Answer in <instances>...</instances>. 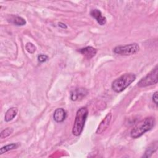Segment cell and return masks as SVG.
<instances>
[{"label":"cell","instance_id":"6da1fadb","mask_svg":"<svg viewBox=\"0 0 158 158\" xmlns=\"http://www.w3.org/2000/svg\"><path fill=\"white\" fill-rule=\"evenodd\" d=\"M156 120L152 117H148L138 122L130 131V136L133 138H138L146 132L151 130L155 125Z\"/></svg>","mask_w":158,"mask_h":158},{"label":"cell","instance_id":"7a4b0ae2","mask_svg":"<svg viewBox=\"0 0 158 158\" xmlns=\"http://www.w3.org/2000/svg\"><path fill=\"white\" fill-rule=\"evenodd\" d=\"M88 114V109L86 107H81L77 110L72 131L73 135L78 136L82 133Z\"/></svg>","mask_w":158,"mask_h":158},{"label":"cell","instance_id":"3957f363","mask_svg":"<svg viewBox=\"0 0 158 158\" xmlns=\"http://www.w3.org/2000/svg\"><path fill=\"white\" fill-rule=\"evenodd\" d=\"M136 79V75L132 73L123 74L112 83V88L116 93H120L125 90Z\"/></svg>","mask_w":158,"mask_h":158},{"label":"cell","instance_id":"277c9868","mask_svg":"<svg viewBox=\"0 0 158 158\" xmlns=\"http://www.w3.org/2000/svg\"><path fill=\"white\" fill-rule=\"evenodd\" d=\"M157 74H158V67L157 65L149 73H148L145 77L142 78L138 82V86L140 88H144L152 85H155L157 83Z\"/></svg>","mask_w":158,"mask_h":158},{"label":"cell","instance_id":"5b68a950","mask_svg":"<svg viewBox=\"0 0 158 158\" xmlns=\"http://www.w3.org/2000/svg\"><path fill=\"white\" fill-rule=\"evenodd\" d=\"M139 50V46L136 43H131L124 46H118L114 49L115 54L124 56H130L137 53Z\"/></svg>","mask_w":158,"mask_h":158},{"label":"cell","instance_id":"8992f818","mask_svg":"<svg viewBox=\"0 0 158 158\" xmlns=\"http://www.w3.org/2000/svg\"><path fill=\"white\" fill-rule=\"evenodd\" d=\"M112 115L110 112L108 113L106 115L104 118L99 123V125L96 130V134H101L108 128V127L110 125V123L112 121Z\"/></svg>","mask_w":158,"mask_h":158},{"label":"cell","instance_id":"52a82bcc","mask_svg":"<svg viewBox=\"0 0 158 158\" xmlns=\"http://www.w3.org/2000/svg\"><path fill=\"white\" fill-rule=\"evenodd\" d=\"M88 93V91L86 88H79L75 89L72 93L70 98L72 101H77L81 99L85 96H86Z\"/></svg>","mask_w":158,"mask_h":158},{"label":"cell","instance_id":"ba28073f","mask_svg":"<svg viewBox=\"0 0 158 158\" xmlns=\"http://www.w3.org/2000/svg\"><path fill=\"white\" fill-rule=\"evenodd\" d=\"M90 15L91 17H93L94 19H96L97 22L100 25H104L106 23V17L103 16L101 12L98 9H94L91 10L90 12Z\"/></svg>","mask_w":158,"mask_h":158},{"label":"cell","instance_id":"9c48e42d","mask_svg":"<svg viewBox=\"0 0 158 158\" xmlns=\"http://www.w3.org/2000/svg\"><path fill=\"white\" fill-rule=\"evenodd\" d=\"M78 51L85 56L88 59H90L93 58L97 52L96 49L94 48L92 46H87L81 49H80Z\"/></svg>","mask_w":158,"mask_h":158},{"label":"cell","instance_id":"30bf717a","mask_svg":"<svg viewBox=\"0 0 158 158\" xmlns=\"http://www.w3.org/2000/svg\"><path fill=\"white\" fill-rule=\"evenodd\" d=\"M67 116L65 110L63 108H57L55 110L53 115L54 120L58 123L64 121Z\"/></svg>","mask_w":158,"mask_h":158},{"label":"cell","instance_id":"8fae6325","mask_svg":"<svg viewBox=\"0 0 158 158\" xmlns=\"http://www.w3.org/2000/svg\"><path fill=\"white\" fill-rule=\"evenodd\" d=\"M18 109L15 107L9 108L6 112L4 116V120L6 122H9L12 120L17 114Z\"/></svg>","mask_w":158,"mask_h":158},{"label":"cell","instance_id":"7c38bea8","mask_svg":"<svg viewBox=\"0 0 158 158\" xmlns=\"http://www.w3.org/2000/svg\"><path fill=\"white\" fill-rule=\"evenodd\" d=\"M9 20L11 23L18 26H22L26 24V20L23 17L18 15H11Z\"/></svg>","mask_w":158,"mask_h":158},{"label":"cell","instance_id":"4fadbf2b","mask_svg":"<svg viewBox=\"0 0 158 158\" xmlns=\"http://www.w3.org/2000/svg\"><path fill=\"white\" fill-rule=\"evenodd\" d=\"M157 148V143L150 145L146 151H145L144 154L143 156V157H151V155L152 154V153H154L156 151Z\"/></svg>","mask_w":158,"mask_h":158},{"label":"cell","instance_id":"5bb4252c","mask_svg":"<svg viewBox=\"0 0 158 158\" xmlns=\"http://www.w3.org/2000/svg\"><path fill=\"white\" fill-rule=\"evenodd\" d=\"M18 144L17 143H11V144H7V145H6L3 147H2L1 149H0V154H2L10 150H12V149H15L18 147Z\"/></svg>","mask_w":158,"mask_h":158},{"label":"cell","instance_id":"9a60e30c","mask_svg":"<svg viewBox=\"0 0 158 158\" xmlns=\"http://www.w3.org/2000/svg\"><path fill=\"white\" fill-rule=\"evenodd\" d=\"M13 132V129L12 128H7L4 130H3L0 134L1 138H6V137L9 136L10 135H11Z\"/></svg>","mask_w":158,"mask_h":158},{"label":"cell","instance_id":"2e32d148","mask_svg":"<svg viewBox=\"0 0 158 158\" xmlns=\"http://www.w3.org/2000/svg\"><path fill=\"white\" fill-rule=\"evenodd\" d=\"M25 49L28 52H29L30 54H33L35 52L36 48L35 46V44H33L32 43L28 42L25 45Z\"/></svg>","mask_w":158,"mask_h":158},{"label":"cell","instance_id":"e0dca14e","mask_svg":"<svg viewBox=\"0 0 158 158\" xmlns=\"http://www.w3.org/2000/svg\"><path fill=\"white\" fill-rule=\"evenodd\" d=\"M48 59V56L44 54H40L38 56V60L40 63H43L46 62Z\"/></svg>","mask_w":158,"mask_h":158},{"label":"cell","instance_id":"ac0fdd59","mask_svg":"<svg viewBox=\"0 0 158 158\" xmlns=\"http://www.w3.org/2000/svg\"><path fill=\"white\" fill-rule=\"evenodd\" d=\"M157 91H156L152 95V101L156 105H157Z\"/></svg>","mask_w":158,"mask_h":158},{"label":"cell","instance_id":"d6986e66","mask_svg":"<svg viewBox=\"0 0 158 158\" xmlns=\"http://www.w3.org/2000/svg\"><path fill=\"white\" fill-rule=\"evenodd\" d=\"M58 26H59V27L63 28V29H66V28H67V25H66L65 23H62V22H59V23H58Z\"/></svg>","mask_w":158,"mask_h":158}]
</instances>
